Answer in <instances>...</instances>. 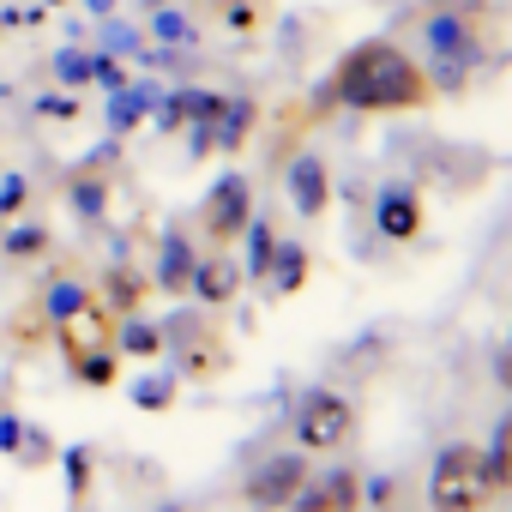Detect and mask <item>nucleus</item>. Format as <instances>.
Instances as JSON below:
<instances>
[{"label":"nucleus","mask_w":512,"mask_h":512,"mask_svg":"<svg viewBox=\"0 0 512 512\" xmlns=\"http://www.w3.org/2000/svg\"><path fill=\"white\" fill-rule=\"evenodd\" d=\"M332 97L362 115H404V109H422L434 97V85L416 67V55H404L386 37H368L332 67Z\"/></svg>","instance_id":"obj_1"},{"label":"nucleus","mask_w":512,"mask_h":512,"mask_svg":"<svg viewBox=\"0 0 512 512\" xmlns=\"http://www.w3.org/2000/svg\"><path fill=\"white\" fill-rule=\"evenodd\" d=\"M494 476H488V458H482V446H470V440H452L440 458H434V470H428V506L434 512H488L494 506Z\"/></svg>","instance_id":"obj_2"},{"label":"nucleus","mask_w":512,"mask_h":512,"mask_svg":"<svg viewBox=\"0 0 512 512\" xmlns=\"http://www.w3.org/2000/svg\"><path fill=\"white\" fill-rule=\"evenodd\" d=\"M61 350H67V362H73V374L85 386H109L115 380V320L91 296H79L73 314H61Z\"/></svg>","instance_id":"obj_3"},{"label":"nucleus","mask_w":512,"mask_h":512,"mask_svg":"<svg viewBox=\"0 0 512 512\" xmlns=\"http://www.w3.org/2000/svg\"><path fill=\"white\" fill-rule=\"evenodd\" d=\"M356 434V410H350V398H338V392H308L302 404H296V440H302V452H338L344 440Z\"/></svg>","instance_id":"obj_4"},{"label":"nucleus","mask_w":512,"mask_h":512,"mask_svg":"<svg viewBox=\"0 0 512 512\" xmlns=\"http://www.w3.org/2000/svg\"><path fill=\"white\" fill-rule=\"evenodd\" d=\"M302 482H308V464H302L296 452H284V458L253 464V470H247V482H241V494L260 506V512H284V506L302 494Z\"/></svg>","instance_id":"obj_5"},{"label":"nucleus","mask_w":512,"mask_h":512,"mask_svg":"<svg viewBox=\"0 0 512 512\" xmlns=\"http://www.w3.org/2000/svg\"><path fill=\"white\" fill-rule=\"evenodd\" d=\"M199 223H205V235H217V241H235V235L253 223L247 181H241V175H223V181L205 193V211H199Z\"/></svg>","instance_id":"obj_6"},{"label":"nucleus","mask_w":512,"mask_h":512,"mask_svg":"<svg viewBox=\"0 0 512 512\" xmlns=\"http://www.w3.org/2000/svg\"><path fill=\"white\" fill-rule=\"evenodd\" d=\"M356 506H362L356 470H332L320 482H302V494L290 500V512H356Z\"/></svg>","instance_id":"obj_7"},{"label":"nucleus","mask_w":512,"mask_h":512,"mask_svg":"<svg viewBox=\"0 0 512 512\" xmlns=\"http://www.w3.org/2000/svg\"><path fill=\"white\" fill-rule=\"evenodd\" d=\"M428 43H434V55H440V73H446V85H458V73H470V67H476V31H470V25H458V19H440V25L428 31Z\"/></svg>","instance_id":"obj_8"},{"label":"nucleus","mask_w":512,"mask_h":512,"mask_svg":"<svg viewBox=\"0 0 512 512\" xmlns=\"http://www.w3.org/2000/svg\"><path fill=\"white\" fill-rule=\"evenodd\" d=\"M374 223H380V235H392V241H416V229H422V199H416L410 187H386L380 205H374Z\"/></svg>","instance_id":"obj_9"},{"label":"nucleus","mask_w":512,"mask_h":512,"mask_svg":"<svg viewBox=\"0 0 512 512\" xmlns=\"http://www.w3.org/2000/svg\"><path fill=\"white\" fill-rule=\"evenodd\" d=\"M290 193H296V211H302V217H320V211L332 205V175H326V163H320V157H302V163L290 169Z\"/></svg>","instance_id":"obj_10"},{"label":"nucleus","mask_w":512,"mask_h":512,"mask_svg":"<svg viewBox=\"0 0 512 512\" xmlns=\"http://www.w3.org/2000/svg\"><path fill=\"white\" fill-rule=\"evenodd\" d=\"M187 290H193L205 308H223V302H235V290H241V266H235V260H199Z\"/></svg>","instance_id":"obj_11"},{"label":"nucleus","mask_w":512,"mask_h":512,"mask_svg":"<svg viewBox=\"0 0 512 512\" xmlns=\"http://www.w3.org/2000/svg\"><path fill=\"white\" fill-rule=\"evenodd\" d=\"M193 266H199V260H193V247H187L181 235H169V241H163L157 284H163V290H187V284H193Z\"/></svg>","instance_id":"obj_12"},{"label":"nucleus","mask_w":512,"mask_h":512,"mask_svg":"<svg viewBox=\"0 0 512 512\" xmlns=\"http://www.w3.org/2000/svg\"><path fill=\"white\" fill-rule=\"evenodd\" d=\"M482 458H488V476H494V488L506 494V488H512V422H500V428H494V440L482 446Z\"/></svg>","instance_id":"obj_13"},{"label":"nucleus","mask_w":512,"mask_h":512,"mask_svg":"<svg viewBox=\"0 0 512 512\" xmlns=\"http://www.w3.org/2000/svg\"><path fill=\"white\" fill-rule=\"evenodd\" d=\"M115 344H127V350L151 356V350H157V332H151V326H115Z\"/></svg>","instance_id":"obj_14"},{"label":"nucleus","mask_w":512,"mask_h":512,"mask_svg":"<svg viewBox=\"0 0 512 512\" xmlns=\"http://www.w3.org/2000/svg\"><path fill=\"white\" fill-rule=\"evenodd\" d=\"M278 260H284V278H278V284H284V290H296V284H302V272H308V253H302V247H284Z\"/></svg>","instance_id":"obj_15"},{"label":"nucleus","mask_w":512,"mask_h":512,"mask_svg":"<svg viewBox=\"0 0 512 512\" xmlns=\"http://www.w3.org/2000/svg\"><path fill=\"white\" fill-rule=\"evenodd\" d=\"M272 253H278V241L260 229V235H253V272H260V278H266V266H272Z\"/></svg>","instance_id":"obj_16"},{"label":"nucleus","mask_w":512,"mask_h":512,"mask_svg":"<svg viewBox=\"0 0 512 512\" xmlns=\"http://www.w3.org/2000/svg\"><path fill=\"white\" fill-rule=\"evenodd\" d=\"M163 512H181V506H163Z\"/></svg>","instance_id":"obj_17"}]
</instances>
